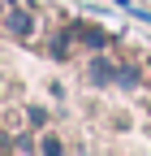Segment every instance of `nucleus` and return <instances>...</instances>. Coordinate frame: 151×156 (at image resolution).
Masks as SVG:
<instances>
[{"mask_svg": "<svg viewBox=\"0 0 151 156\" xmlns=\"http://www.w3.org/2000/svg\"><path fill=\"white\" fill-rule=\"evenodd\" d=\"M39 152H65L61 139H39Z\"/></svg>", "mask_w": 151, "mask_h": 156, "instance_id": "39448f33", "label": "nucleus"}, {"mask_svg": "<svg viewBox=\"0 0 151 156\" xmlns=\"http://www.w3.org/2000/svg\"><path fill=\"white\" fill-rule=\"evenodd\" d=\"M73 30V39H78V44H86V48H112V35L108 30H99V26H69Z\"/></svg>", "mask_w": 151, "mask_h": 156, "instance_id": "7ed1b4c3", "label": "nucleus"}, {"mask_svg": "<svg viewBox=\"0 0 151 156\" xmlns=\"http://www.w3.org/2000/svg\"><path fill=\"white\" fill-rule=\"evenodd\" d=\"M0 26H5L13 39H30L35 30H39V17H35V9H30V5H22V9H5Z\"/></svg>", "mask_w": 151, "mask_h": 156, "instance_id": "f257e3e1", "label": "nucleus"}, {"mask_svg": "<svg viewBox=\"0 0 151 156\" xmlns=\"http://www.w3.org/2000/svg\"><path fill=\"white\" fill-rule=\"evenodd\" d=\"M117 69L121 65L112 61V56H91V69L86 74H91V83H117Z\"/></svg>", "mask_w": 151, "mask_h": 156, "instance_id": "20e7f679", "label": "nucleus"}, {"mask_svg": "<svg viewBox=\"0 0 151 156\" xmlns=\"http://www.w3.org/2000/svg\"><path fill=\"white\" fill-rule=\"evenodd\" d=\"M117 5H121V9H134V0H117Z\"/></svg>", "mask_w": 151, "mask_h": 156, "instance_id": "423d86ee", "label": "nucleus"}, {"mask_svg": "<svg viewBox=\"0 0 151 156\" xmlns=\"http://www.w3.org/2000/svg\"><path fill=\"white\" fill-rule=\"evenodd\" d=\"M48 52L56 56V61H73V52H78V39H73V30L65 26V30H56L52 35V44H48Z\"/></svg>", "mask_w": 151, "mask_h": 156, "instance_id": "f03ea898", "label": "nucleus"}]
</instances>
